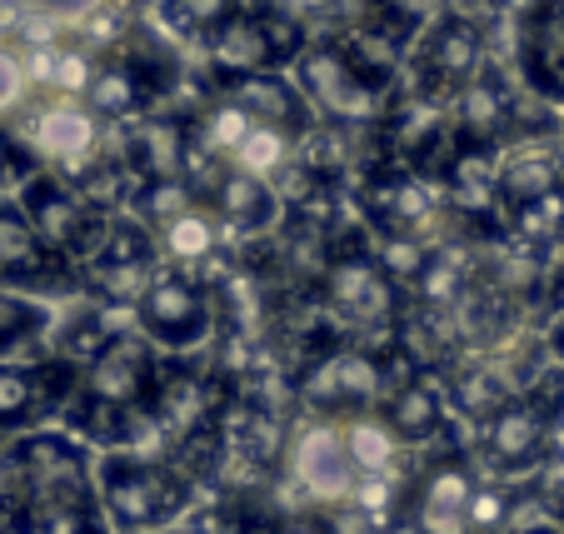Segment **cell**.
Here are the masks:
<instances>
[{
  "label": "cell",
  "instance_id": "cell-1",
  "mask_svg": "<svg viewBox=\"0 0 564 534\" xmlns=\"http://www.w3.org/2000/svg\"><path fill=\"white\" fill-rule=\"evenodd\" d=\"M0 534H110L96 494V449L51 425L6 439Z\"/></svg>",
  "mask_w": 564,
  "mask_h": 534
},
{
  "label": "cell",
  "instance_id": "cell-2",
  "mask_svg": "<svg viewBox=\"0 0 564 534\" xmlns=\"http://www.w3.org/2000/svg\"><path fill=\"white\" fill-rule=\"evenodd\" d=\"M160 374V350L135 330L120 325L75 374V395L61 410L65 429L100 449H135L150 435L145 410Z\"/></svg>",
  "mask_w": 564,
  "mask_h": 534
},
{
  "label": "cell",
  "instance_id": "cell-3",
  "mask_svg": "<svg viewBox=\"0 0 564 534\" xmlns=\"http://www.w3.org/2000/svg\"><path fill=\"white\" fill-rule=\"evenodd\" d=\"M310 290H315L319 310L330 315V325L345 340H370V345H390L410 305L405 290L380 270L365 230H340L335 236L330 255L315 270Z\"/></svg>",
  "mask_w": 564,
  "mask_h": 534
},
{
  "label": "cell",
  "instance_id": "cell-4",
  "mask_svg": "<svg viewBox=\"0 0 564 534\" xmlns=\"http://www.w3.org/2000/svg\"><path fill=\"white\" fill-rule=\"evenodd\" d=\"M96 494L110 534H160L191 520L200 484L165 455L106 449L96 455Z\"/></svg>",
  "mask_w": 564,
  "mask_h": 534
},
{
  "label": "cell",
  "instance_id": "cell-5",
  "mask_svg": "<svg viewBox=\"0 0 564 534\" xmlns=\"http://www.w3.org/2000/svg\"><path fill=\"white\" fill-rule=\"evenodd\" d=\"M175 51L150 31H126L110 45L96 51L90 80L80 90L86 110L106 126H135L140 116L165 106V96L175 90Z\"/></svg>",
  "mask_w": 564,
  "mask_h": 534
},
{
  "label": "cell",
  "instance_id": "cell-6",
  "mask_svg": "<svg viewBox=\"0 0 564 534\" xmlns=\"http://www.w3.org/2000/svg\"><path fill=\"white\" fill-rule=\"evenodd\" d=\"M564 425V364L540 370L510 405H500L475 429V465L495 480H524L560 439Z\"/></svg>",
  "mask_w": 564,
  "mask_h": 534
},
{
  "label": "cell",
  "instance_id": "cell-7",
  "mask_svg": "<svg viewBox=\"0 0 564 534\" xmlns=\"http://www.w3.org/2000/svg\"><path fill=\"white\" fill-rule=\"evenodd\" d=\"M405 364L410 360L394 345L340 340L290 385V400L300 415H365V410H380L384 390Z\"/></svg>",
  "mask_w": 564,
  "mask_h": 534
},
{
  "label": "cell",
  "instance_id": "cell-8",
  "mask_svg": "<svg viewBox=\"0 0 564 534\" xmlns=\"http://www.w3.org/2000/svg\"><path fill=\"white\" fill-rule=\"evenodd\" d=\"M130 320L160 355H195L220 340V290L205 275L160 265L130 305Z\"/></svg>",
  "mask_w": 564,
  "mask_h": 534
},
{
  "label": "cell",
  "instance_id": "cell-9",
  "mask_svg": "<svg viewBox=\"0 0 564 534\" xmlns=\"http://www.w3.org/2000/svg\"><path fill=\"white\" fill-rule=\"evenodd\" d=\"M290 80H295V90L305 96V106L315 110L319 126L355 130V135L375 130L384 100H390V90L375 86L370 75L350 61V51L335 41V31L310 35L305 51H300L295 65H290Z\"/></svg>",
  "mask_w": 564,
  "mask_h": 534
},
{
  "label": "cell",
  "instance_id": "cell-10",
  "mask_svg": "<svg viewBox=\"0 0 564 534\" xmlns=\"http://www.w3.org/2000/svg\"><path fill=\"white\" fill-rule=\"evenodd\" d=\"M305 25L280 6H240L200 41V55L205 70H210V86H230L246 75L290 70L295 55L305 51Z\"/></svg>",
  "mask_w": 564,
  "mask_h": 534
},
{
  "label": "cell",
  "instance_id": "cell-11",
  "mask_svg": "<svg viewBox=\"0 0 564 534\" xmlns=\"http://www.w3.org/2000/svg\"><path fill=\"white\" fill-rule=\"evenodd\" d=\"M15 205L25 210V220H31V230L41 236V246L51 250L55 260H65L75 275H80V265H86V260L96 255V246L106 240L110 210H100L80 185L55 171H35L31 181L15 185Z\"/></svg>",
  "mask_w": 564,
  "mask_h": 534
},
{
  "label": "cell",
  "instance_id": "cell-12",
  "mask_svg": "<svg viewBox=\"0 0 564 534\" xmlns=\"http://www.w3.org/2000/svg\"><path fill=\"white\" fill-rule=\"evenodd\" d=\"M11 130L25 140V150H31L35 161H41V171H55V175H65V181L86 175L110 145V135H106L110 126L90 116L86 100L51 96V90L25 100L11 116Z\"/></svg>",
  "mask_w": 564,
  "mask_h": 534
},
{
  "label": "cell",
  "instance_id": "cell-13",
  "mask_svg": "<svg viewBox=\"0 0 564 534\" xmlns=\"http://www.w3.org/2000/svg\"><path fill=\"white\" fill-rule=\"evenodd\" d=\"M355 210L370 236H430L445 220L440 190L400 161H365L355 175Z\"/></svg>",
  "mask_w": 564,
  "mask_h": 534
},
{
  "label": "cell",
  "instance_id": "cell-14",
  "mask_svg": "<svg viewBox=\"0 0 564 534\" xmlns=\"http://www.w3.org/2000/svg\"><path fill=\"white\" fill-rule=\"evenodd\" d=\"M155 270H160L155 236L130 210H116L106 225V240L80 265V295L100 299V305H116V310H130Z\"/></svg>",
  "mask_w": 564,
  "mask_h": 534
},
{
  "label": "cell",
  "instance_id": "cell-15",
  "mask_svg": "<svg viewBox=\"0 0 564 534\" xmlns=\"http://www.w3.org/2000/svg\"><path fill=\"white\" fill-rule=\"evenodd\" d=\"M405 65H410V86L449 106V96L490 65V41H485L475 25L449 21V15L435 11L420 25L415 41H410Z\"/></svg>",
  "mask_w": 564,
  "mask_h": 534
},
{
  "label": "cell",
  "instance_id": "cell-16",
  "mask_svg": "<svg viewBox=\"0 0 564 534\" xmlns=\"http://www.w3.org/2000/svg\"><path fill=\"white\" fill-rule=\"evenodd\" d=\"M80 364L61 355L41 360H0V445L25 429H41L70 405Z\"/></svg>",
  "mask_w": 564,
  "mask_h": 534
},
{
  "label": "cell",
  "instance_id": "cell-17",
  "mask_svg": "<svg viewBox=\"0 0 564 534\" xmlns=\"http://www.w3.org/2000/svg\"><path fill=\"white\" fill-rule=\"evenodd\" d=\"M0 290L45 299V305L80 295V275L41 246V236L11 195H0Z\"/></svg>",
  "mask_w": 564,
  "mask_h": 534
},
{
  "label": "cell",
  "instance_id": "cell-18",
  "mask_svg": "<svg viewBox=\"0 0 564 534\" xmlns=\"http://www.w3.org/2000/svg\"><path fill=\"white\" fill-rule=\"evenodd\" d=\"M191 185H195V200H200L205 210L215 215V225L230 230V236L260 240V236H270L280 225V215H285V200H280L275 185H270L265 175L240 171V165H205V171L191 175Z\"/></svg>",
  "mask_w": 564,
  "mask_h": 534
},
{
  "label": "cell",
  "instance_id": "cell-19",
  "mask_svg": "<svg viewBox=\"0 0 564 534\" xmlns=\"http://www.w3.org/2000/svg\"><path fill=\"white\" fill-rule=\"evenodd\" d=\"M520 135H530L520 96H514L510 80H505L495 65H485L475 80H465V86L449 96V140H459V145L505 150Z\"/></svg>",
  "mask_w": 564,
  "mask_h": 534
},
{
  "label": "cell",
  "instance_id": "cell-20",
  "mask_svg": "<svg viewBox=\"0 0 564 534\" xmlns=\"http://www.w3.org/2000/svg\"><path fill=\"white\" fill-rule=\"evenodd\" d=\"M375 415L384 419V429L405 449H425V445H435V439H445L449 405H445V380H440V370H415V364H405V370L394 374V385L384 390Z\"/></svg>",
  "mask_w": 564,
  "mask_h": 534
},
{
  "label": "cell",
  "instance_id": "cell-21",
  "mask_svg": "<svg viewBox=\"0 0 564 534\" xmlns=\"http://www.w3.org/2000/svg\"><path fill=\"white\" fill-rule=\"evenodd\" d=\"M560 185H564V150L550 135H520L495 161V210L505 220V215L524 210L530 200L560 190Z\"/></svg>",
  "mask_w": 564,
  "mask_h": 534
},
{
  "label": "cell",
  "instance_id": "cell-22",
  "mask_svg": "<svg viewBox=\"0 0 564 534\" xmlns=\"http://www.w3.org/2000/svg\"><path fill=\"white\" fill-rule=\"evenodd\" d=\"M120 155H126L130 175L140 185L145 181H185L191 171V120L181 110H150L135 126H126L120 140Z\"/></svg>",
  "mask_w": 564,
  "mask_h": 534
},
{
  "label": "cell",
  "instance_id": "cell-23",
  "mask_svg": "<svg viewBox=\"0 0 564 534\" xmlns=\"http://www.w3.org/2000/svg\"><path fill=\"white\" fill-rule=\"evenodd\" d=\"M215 90H220V96H230L235 106L256 120V126L280 130V135H290L295 145L310 135V126H315V110L305 106V96L295 90V80H290L285 70L246 75V80H230V86H215Z\"/></svg>",
  "mask_w": 564,
  "mask_h": 534
},
{
  "label": "cell",
  "instance_id": "cell-24",
  "mask_svg": "<svg viewBox=\"0 0 564 534\" xmlns=\"http://www.w3.org/2000/svg\"><path fill=\"white\" fill-rule=\"evenodd\" d=\"M51 305L15 290H0V360H41L51 345Z\"/></svg>",
  "mask_w": 564,
  "mask_h": 534
},
{
  "label": "cell",
  "instance_id": "cell-25",
  "mask_svg": "<svg viewBox=\"0 0 564 534\" xmlns=\"http://www.w3.org/2000/svg\"><path fill=\"white\" fill-rule=\"evenodd\" d=\"M240 6H246V0H150L155 25L171 35V41H185V45H200L205 35L230 11H240Z\"/></svg>",
  "mask_w": 564,
  "mask_h": 534
},
{
  "label": "cell",
  "instance_id": "cell-26",
  "mask_svg": "<svg viewBox=\"0 0 564 534\" xmlns=\"http://www.w3.org/2000/svg\"><path fill=\"white\" fill-rule=\"evenodd\" d=\"M25 15H35V21H45V25H55V31H86L90 21H100L106 11H116V0H15Z\"/></svg>",
  "mask_w": 564,
  "mask_h": 534
},
{
  "label": "cell",
  "instance_id": "cell-27",
  "mask_svg": "<svg viewBox=\"0 0 564 534\" xmlns=\"http://www.w3.org/2000/svg\"><path fill=\"white\" fill-rule=\"evenodd\" d=\"M355 15H370V21H380V25H390V31H400V35L415 41L420 25L435 15V0H360V11Z\"/></svg>",
  "mask_w": 564,
  "mask_h": 534
},
{
  "label": "cell",
  "instance_id": "cell-28",
  "mask_svg": "<svg viewBox=\"0 0 564 534\" xmlns=\"http://www.w3.org/2000/svg\"><path fill=\"white\" fill-rule=\"evenodd\" d=\"M31 65H25L21 45H6L0 41V120H11L15 110L31 100Z\"/></svg>",
  "mask_w": 564,
  "mask_h": 534
},
{
  "label": "cell",
  "instance_id": "cell-29",
  "mask_svg": "<svg viewBox=\"0 0 564 534\" xmlns=\"http://www.w3.org/2000/svg\"><path fill=\"white\" fill-rule=\"evenodd\" d=\"M435 11L449 15V21L475 25V31L490 41V35L500 31V21L510 15V0H435Z\"/></svg>",
  "mask_w": 564,
  "mask_h": 534
},
{
  "label": "cell",
  "instance_id": "cell-30",
  "mask_svg": "<svg viewBox=\"0 0 564 534\" xmlns=\"http://www.w3.org/2000/svg\"><path fill=\"white\" fill-rule=\"evenodd\" d=\"M35 171H41V161L25 150V140L11 130V120H0V190H11V185L31 181Z\"/></svg>",
  "mask_w": 564,
  "mask_h": 534
},
{
  "label": "cell",
  "instance_id": "cell-31",
  "mask_svg": "<svg viewBox=\"0 0 564 534\" xmlns=\"http://www.w3.org/2000/svg\"><path fill=\"white\" fill-rule=\"evenodd\" d=\"M160 534H220V530H215V520L210 524H171V530H160Z\"/></svg>",
  "mask_w": 564,
  "mask_h": 534
},
{
  "label": "cell",
  "instance_id": "cell-32",
  "mask_svg": "<svg viewBox=\"0 0 564 534\" xmlns=\"http://www.w3.org/2000/svg\"><path fill=\"white\" fill-rule=\"evenodd\" d=\"M550 355H554V364H564V315H560V325L550 330Z\"/></svg>",
  "mask_w": 564,
  "mask_h": 534
},
{
  "label": "cell",
  "instance_id": "cell-33",
  "mask_svg": "<svg viewBox=\"0 0 564 534\" xmlns=\"http://www.w3.org/2000/svg\"><path fill=\"white\" fill-rule=\"evenodd\" d=\"M524 534H560L554 524H534V530H524Z\"/></svg>",
  "mask_w": 564,
  "mask_h": 534
},
{
  "label": "cell",
  "instance_id": "cell-34",
  "mask_svg": "<svg viewBox=\"0 0 564 534\" xmlns=\"http://www.w3.org/2000/svg\"><path fill=\"white\" fill-rule=\"evenodd\" d=\"M0 31H11V21H6V11H0Z\"/></svg>",
  "mask_w": 564,
  "mask_h": 534
}]
</instances>
